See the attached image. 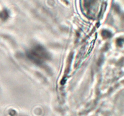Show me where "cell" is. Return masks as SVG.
<instances>
[{
    "mask_svg": "<svg viewBox=\"0 0 124 116\" xmlns=\"http://www.w3.org/2000/svg\"><path fill=\"white\" fill-rule=\"evenodd\" d=\"M117 43L118 45L120 44V45H122V44H123V39H119L117 40Z\"/></svg>",
    "mask_w": 124,
    "mask_h": 116,
    "instance_id": "obj_5",
    "label": "cell"
},
{
    "mask_svg": "<svg viewBox=\"0 0 124 116\" xmlns=\"http://www.w3.org/2000/svg\"><path fill=\"white\" fill-rule=\"evenodd\" d=\"M102 36L104 37V38H108L111 36V33L108 30H104L102 32Z\"/></svg>",
    "mask_w": 124,
    "mask_h": 116,
    "instance_id": "obj_3",
    "label": "cell"
},
{
    "mask_svg": "<svg viewBox=\"0 0 124 116\" xmlns=\"http://www.w3.org/2000/svg\"><path fill=\"white\" fill-rule=\"evenodd\" d=\"M27 56L33 62L41 64L50 58L47 51L41 45H36L27 53Z\"/></svg>",
    "mask_w": 124,
    "mask_h": 116,
    "instance_id": "obj_1",
    "label": "cell"
},
{
    "mask_svg": "<svg viewBox=\"0 0 124 116\" xmlns=\"http://www.w3.org/2000/svg\"><path fill=\"white\" fill-rule=\"evenodd\" d=\"M0 16H1V18H2V19H7V17H8V13L7 12V11L4 10V12H2V13H1Z\"/></svg>",
    "mask_w": 124,
    "mask_h": 116,
    "instance_id": "obj_4",
    "label": "cell"
},
{
    "mask_svg": "<svg viewBox=\"0 0 124 116\" xmlns=\"http://www.w3.org/2000/svg\"><path fill=\"white\" fill-rule=\"evenodd\" d=\"M102 0H81L82 10L90 18H95L101 9Z\"/></svg>",
    "mask_w": 124,
    "mask_h": 116,
    "instance_id": "obj_2",
    "label": "cell"
}]
</instances>
